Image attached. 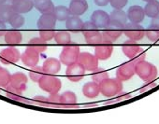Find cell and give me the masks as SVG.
<instances>
[{
  "mask_svg": "<svg viewBox=\"0 0 159 124\" xmlns=\"http://www.w3.org/2000/svg\"><path fill=\"white\" fill-rule=\"evenodd\" d=\"M128 0H110V4L113 9H124Z\"/></svg>",
  "mask_w": 159,
  "mask_h": 124,
  "instance_id": "obj_43",
  "label": "cell"
},
{
  "mask_svg": "<svg viewBox=\"0 0 159 124\" xmlns=\"http://www.w3.org/2000/svg\"><path fill=\"white\" fill-rule=\"evenodd\" d=\"M7 32V26H6V23H3L0 21V36H4Z\"/></svg>",
  "mask_w": 159,
  "mask_h": 124,
  "instance_id": "obj_47",
  "label": "cell"
},
{
  "mask_svg": "<svg viewBox=\"0 0 159 124\" xmlns=\"http://www.w3.org/2000/svg\"><path fill=\"white\" fill-rule=\"evenodd\" d=\"M83 26H84V22L80 18V16L70 15L68 19L66 21V27L67 30L71 32L77 33V32L82 31Z\"/></svg>",
  "mask_w": 159,
  "mask_h": 124,
  "instance_id": "obj_25",
  "label": "cell"
},
{
  "mask_svg": "<svg viewBox=\"0 0 159 124\" xmlns=\"http://www.w3.org/2000/svg\"><path fill=\"white\" fill-rule=\"evenodd\" d=\"M100 93V86L99 83L92 80L85 83L83 87V94L89 99L97 98Z\"/></svg>",
  "mask_w": 159,
  "mask_h": 124,
  "instance_id": "obj_22",
  "label": "cell"
},
{
  "mask_svg": "<svg viewBox=\"0 0 159 124\" xmlns=\"http://www.w3.org/2000/svg\"><path fill=\"white\" fill-rule=\"evenodd\" d=\"M5 94L8 98L16 101V102H20V103H28L30 101H28L27 99H25L23 96V92L19 91L18 89L12 87L11 85H8L6 87V91H5Z\"/></svg>",
  "mask_w": 159,
  "mask_h": 124,
  "instance_id": "obj_26",
  "label": "cell"
},
{
  "mask_svg": "<svg viewBox=\"0 0 159 124\" xmlns=\"http://www.w3.org/2000/svg\"><path fill=\"white\" fill-rule=\"evenodd\" d=\"M38 83L39 88L48 93L59 92V91L62 88L61 80L54 75L44 74Z\"/></svg>",
  "mask_w": 159,
  "mask_h": 124,
  "instance_id": "obj_5",
  "label": "cell"
},
{
  "mask_svg": "<svg viewBox=\"0 0 159 124\" xmlns=\"http://www.w3.org/2000/svg\"><path fill=\"white\" fill-rule=\"evenodd\" d=\"M136 74V64L130 60L129 62L121 65L116 69V78L122 81H127Z\"/></svg>",
  "mask_w": 159,
  "mask_h": 124,
  "instance_id": "obj_10",
  "label": "cell"
},
{
  "mask_svg": "<svg viewBox=\"0 0 159 124\" xmlns=\"http://www.w3.org/2000/svg\"><path fill=\"white\" fill-rule=\"evenodd\" d=\"M82 33L85 38L86 43L89 45L97 46L103 42L102 32L98 30V28L95 25V24L92 21L84 23Z\"/></svg>",
  "mask_w": 159,
  "mask_h": 124,
  "instance_id": "obj_1",
  "label": "cell"
},
{
  "mask_svg": "<svg viewBox=\"0 0 159 124\" xmlns=\"http://www.w3.org/2000/svg\"><path fill=\"white\" fill-rule=\"evenodd\" d=\"M56 18L53 12L42 13L39 18L37 25L39 30H47V29H54L56 24Z\"/></svg>",
  "mask_w": 159,
  "mask_h": 124,
  "instance_id": "obj_14",
  "label": "cell"
},
{
  "mask_svg": "<svg viewBox=\"0 0 159 124\" xmlns=\"http://www.w3.org/2000/svg\"><path fill=\"white\" fill-rule=\"evenodd\" d=\"M7 2V0H0V5H2V4H5Z\"/></svg>",
  "mask_w": 159,
  "mask_h": 124,
  "instance_id": "obj_49",
  "label": "cell"
},
{
  "mask_svg": "<svg viewBox=\"0 0 159 124\" xmlns=\"http://www.w3.org/2000/svg\"><path fill=\"white\" fill-rule=\"evenodd\" d=\"M145 28L139 24L127 23L124 28V35L130 40L139 41L145 36Z\"/></svg>",
  "mask_w": 159,
  "mask_h": 124,
  "instance_id": "obj_7",
  "label": "cell"
},
{
  "mask_svg": "<svg viewBox=\"0 0 159 124\" xmlns=\"http://www.w3.org/2000/svg\"><path fill=\"white\" fill-rule=\"evenodd\" d=\"M157 72L156 66L145 60L136 64V74L145 82L154 80L157 77Z\"/></svg>",
  "mask_w": 159,
  "mask_h": 124,
  "instance_id": "obj_3",
  "label": "cell"
},
{
  "mask_svg": "<svg viewBox=\"0 0 159 124\" xmlns=\"http://www.w3.org/2000/svg\"><path fill=\"white\" fill-rule=\"evenodd\" d=\"M110 17L111 21L117 22L119 24H122L123 25H125L128 21L127 14L125 11H123V9H114L110 14Z\"/></svg>",
  "mask_w": 159,
  "mask_h": 124,
  "instance_id": "obj_32",
  "label": "cell"
},
{
  "mask_svg": "<svg viewBox=\"0 0 159 124\" xmlns=\"http://www.w3.org/2000/svg\"><path fill=\"white\" fill-rule=\"evenodd\" d=\"M152 24V25L156 26V27L159 28V16L154 17V18H152V21H151V24Z\"/></svg>",
  "mask_w": 159,
  "mask_h": 124,
  "instance_id": "obj_48",
  "label": "cell"
},
{
  "mask_svg": "<svg viewBox=\"0 0 159 124\" xmlns=\"http://www.w3.org/2000/svg\"><path fill=\"white\" fill-rule=\"evenodd\" d=\"M91 21L98 29H104L111 23V17L110 14H108L106 11L102 10H97L93 12L91 16Z\"/></svg>",
  "mask_w": 159,
  "mask_h": 124,
  "instance_id": "obj_12",
  "label": "cell"
},
{
  "mask_svg": "<svg viewBox=\"0 0 159 124\" xmlns=\"http://www.w3.org/2000/svg\"><path fill=\"white\" fill-rule=\"evenodd\" d=\"M145 15L149 18H154L159 16V1L152 0V1L147 2L144 7Z\"/></svg>",
  "mask_w": 159,
  "mask_h": 124,
  "instance_id": "obj_30",
  "label": "cell"
},
{
  "mask_svg": "<svg viewBox=\"0 0 159 124\" xmlns=\"http://www.w3.org/2000/svg\"><path fill=\"white\" fill-rule=\"evenodd\" d=\"M68 9L71 15L82 16L86 12L88 9V3L86 0H71Z\"/></svg>",
  "mask_w": 159,
  "mask_h": 124,
  "instance_id": "obj_18",
  "label": "cell"
},
{
  "mask_svg": "<svg viewBox=\"0 0 159 124\" xmlns=\"http://www.w3.org/2000/svg\"><path fill=\"white\" fill-rule=\"evenodd\" d=\"M126 14H127L128 21L130 23H135V24H140L146 16L144 12V9L138 5H134L130 7Z\"/></svg>",
  "mask_w": 159,
  "mask_h": 124,
  "instance_id": "obj_19",
  "label": "cell"
},
{
  "mask_svg": "<svg viewBox=\"0 0 159 124\" xmlns=\"http://www.w3.org/2000/svg\"><path fill=\"white\" fill-rule=\"evenodd\" d=\"M47 41L43 40L40 36L39 37H34L32 39L29 40L28 44H27V48H30L36 51H38L39 53H42L47 49Z\"/></svg>",
  "mask_w": 159,
  "mask_h": 124,
  "instance_id": "obj_28",
  "label": "cell"
},
{
  "mask_svg": "<svg viewBox=\"0 0 159 124\" xmlns=\"http://www.w3.org/2000/svg\"><path fill=\"white\" fill-rule=\"evenodd\" d=\"M44 74L45 73L43 71L42 66H36L29 70V78L34 82H39Z\"/></svg>",
  "mask_w": 159,
  "mask_h": 124,
  "instance_id": "obj_36",
  "label": "cell"
},
{
  "mask_svg": "<svg viewBox=\"0 0 159 124\" xmlns=\"http://www.w3.org/2000/svg\"><path fill=\"white\" fill-rule=\"evenodd\" d=\"M5 42L10 46H16L22 43L23 41V35L17 29L7 30L6 34L4 35Z\"/></svg>",
  "mask_w": 159,
  "mask_h": 124,
  "instance_id": "obj_24",
  "label": "cell"
},
{
  "mask_svg": "<svg viewBox=\"0 0 159 124\" xmlns=\"http://www.w3.org/2000/svg\"><path fill=\"white\" fill-rule=\"evenodd\" d=\"M124 28L125 25H123L122 24L111 21L109 25L102 31L103 42L112 43L116 41L124 34Z\"/></svg>",
  "mask_w": 159,
  "mask_h": 124,
  "instance_id": "obj_6",
  "label": "cell"
},
{
  "mask_svg": "<svg viewBox=\"0 0 159 124\" xmlns=\"http://www.w3.org/2000/svg\"><path fill=\"white\" fill-rule=\"evenodd\" d=\"M50 108H56V109H62L61 106V94H58V92L55 93H50V96L48 97Z\"/></svg>",
  "mask_w": 159,
  "mask_h": 124,
  "instance_id": "obj_39",
  "label": "cell"
},
{
  "mask_svg": "<svg viewBox=\"0 0 159 124\" xmlns=\"http://www.w3.org/2000/svg\"><path fill=\"white\" fill-rule=\"evenodd\" d=\"M131 98V94L128 92H121L120 93H118L116 96H114L112 99H111L110 101H107L106 105H111V104H115V103H120L125 100H128Z\"/></svg>",
  "mask_w": 159,
  "mask_h": 124,
  "instance_id": "obj_41",
  "label": "cell"
},
{
  "mask_svg": "<svg viewBox=\"0 0 159 124\" xmlns=\"http://www.w3.org/2000/svg\"><path fill=\"white\" fill-rule=\"evenodd\" d=\"M98 61L99 60L97 58L95 54L86 51L80 53L78 60V62L85 68V70L88 71H94L98 67Z\"/></svg>",
  "mask_w": 159,
  "mask_h": 124,
  "instance_id": "obj_11",
  "label": "cell"
},
{
  "mask_svg": "<svg viewBox=\"0 0 159 124\" xmlns=\"http://www.w3.org/2000/svg\"><path fill=\"white\" fill-rule=\"evenodd\" d=\"M91 78L94 81L98 82V83H100L101 81H103L104 79H108L109 78V73L104 69V68H99L98 67L97 69H95L93 72H92V75H91Z\"/></svg>",
  "mask_w": 159,
  "mask_h": 124,
  "instance_id": "obj_35",
  "label": "cell"
},
{
  "mask_svg": "<svg viewBox=\"0 0 159 124\" xmlns=\"http://www.w3.org/2000/svg\"><path fill=\"white\" fill-rule=\"evenodd\" d=\"M154 87H156V83H155L153 80H152V81H146L145 84H143V85L140 87L139 92H140V93L146 92H148V91L153 89Z\"/></svg>",
  "mask_w": 159,
  "mask_h": 124,
  "instance_id": "obj_44",
  "label": "cell"
},
{
  "mask_svg": "<svg viewBox=\"0 0 159 124\" xmlns=\"http://www.w3.org/2000/svg\"><path fill=\"white\" fill-rule=\"evenodd\" d=\"M15 13V11L12 8L11 4H2L0 5V21L3 23H9L12 15Z\"/></svg>",
  "mask_w": 159,
  "mask_h": 124,
  "instance_id": "obj_29",
  "label": "cell"
},
{
  "mask_svg": "<svg viewBox=\"0 0 159 124\" xmlns=\"http://www.w3.org/2000/svg\"><path fill=\"white\" fill-rule=\"evenodd\" d=\"M30 102H31L32 105H38V106H41V107L50 108L49 99L47 97H44V96H41V95H37Z\"/></svg>",
  "mask_w": 159,
  "mask_h": 124,
  "instance_id": "obj_40",
  "label": "cell"
},
{
  "mask_svg": "<svg viewBox=\"0 0 159 124\" xmlns=\"http://www.w3.org/2000/svg\"><path fill=\"white\" fill-rule=\"evenodd\" d=\"M54 35H55L54 29L39 30V36L45 41H50L52 38H54Z\"/></svg>",
  "mask_w": 159,
  "mask_h": 124,
  "instance_id": "obj_42",
  "label": "cell"
},
{
  "mask_svg": "<svg viewBox=\"0 0 159 124\" xmlns=\"http://www.w3.org/2000/svg\"><path fill=\"white\" fill-rule=\"evenodd\" d=\"M54 40H55L56 44H58V45L66 46V45L70 44V42H71V35L66 30H59V31L55 32Z\"/></svg>",
  "mask_w": 159,
  "mask_h": 124,
  "instance_id": "obj_31",
  "label": "cell"
},
{
  "mask_svg": "<svg viewBox=\"0 0 159 124\" xmlns=\"http://www.w3.org/2000/svg\"><path fill=\"white\" fill-rule=\"evenodd\" d=\"M10 1H11V2H12V1H13V0H10Z\"/></svg>",
  "mask_w": 159,
  "mask_h": 124,
  "instance_id": "obj_51",
  "label": "cell"
},
{
  "mask_svg": "<svg viewBox=\"0 0 159 124\" xmlns=\"http://www.w3.org/2000/svg\"><path fill=\"white\" fill-rule=\"evenodd\" d=\"M145 57H146V53L144 52V50H142L139 54H137L134 58H132L131 61L133 62L134 64H138V63H139V62L145 60Z\"/></svg>",
  "mask_w": 159,
  "mask_h": 124,
  "instance_id": "obj_45",
  "label": "cell"
},
{
  "mask_svg": "<svg viewBox=\"0 0 159 124\" xmlns=\"http://www.w3.org/2000/svg\"><path fill=\"white\" fill-rule=\"evenodd\" d=\"M25 23V17L21 14V13H17L15 12L12 17L11 18V20L9 21V24L11 25V27H13L14 29H19L21 28Z\"/></svg>",
  "mask_w": 159,
  "mask_h": 124,
  "instance_id": "obj_34",
  "label": "cell"
},
{
  "mask_svg": "<svg viewBox=\"0 0 159 124\" xmlns=\"http://www.w3.org/2000/svg\"><path fill=\"white\" fill-rule=\"evenodd\" d=\"M12 8L17 13H28L34 8L33 0H13L11 2Z\"/></svg>",
  "mask_w": 159,
  "mask_h": 124,
  "instance_id": "obj_23",
  "label": "cell"
},
{
  "mask_svg": "<svg viewBox=\"0 0 159 124\" xmlns=\"http://www.w3.org/2000/svg\"><path fill=\"white\" fill-rule=\"evenodd\" d=\"M53 14L57 21L59 22H65L68 19V17L71 15L69 9L65 6H57L53 10Z\"/></svg>",
  "mask_w": 159,
  "mask_h": 124,
  "instance_id": "obj_33",
  "label": "cell"
},
{
  "mask_svg": "<svg viewBox=\"0 0 159 124\" xmlns=\"http://www.w3.org/2000/svg\"><path fill=\"white\" fill-rule=\"evenodd\" d=\"M85 71V68L79 62H77L75 64L67 66L66 70V76L67 79L71 82H79L84 78Z\"/></svg>",
  "mask_w": 159,
  "mask_h": 124,
  "instance_id": "obj_9",
  "label": "cell"
},
{
  "mask_svg": "<svg viewBox=\"0 0 159 124\" xmlns=\"http://www.w3.org/2000/svg\"><path fill=\"white\" fill-rule=\"evenodd\" d=\"M100 93L106 97H114L123 91V81L118 78H108L99 83Z\"/></svg>",
  "mask_w": 159,
  "mask_h": 124,
  "instance_id": "obj_2",
  "label": "cell"
},
{
  "mask_svg": "<svg viewBox=\"0 0 159 124\" xmlns=\"http://www.w3.org/2000/svg\"><path fill=\"white\" fill-rule=\"evenodd\" d=\"M145 36L147 38L152 42H156L159 40V28L156 26H153L152 24L149 25V27L145 31Z\"/></svg>",
  "mask_w": 159,
  "mask_h": 124,
  "instance_id": "obj_37",
  "label": "cell"
},
{
  "mask_svg": "<svg viewBox=\"0 0 159 124\" xmlns=\"http://www.w3.org/2000/svg\"><path fill=\"white\" fill-rule=\"evenodd\" d=\"M21 55L19 49L11 46L0 51V62L3 65H13L21 59Z\"/></svg>",
  "mask_w": 159,
  "mask_h": 124,
  "instance_id": "obj_8",
  "label": "cell"
},
{
  "mask_svg": "<svg viewBox=\"0 0 159 124\" xmlns=\"http://www.w3.org/2000/svg\"><path fill=\"white\" fill-rule=\"evenodd\" d=\"M21 60L25 66L32 68V67L38 66V64H39V53L30 48H26V49L21 55Z\"/></svg>",
  "mask_w": 159,
  "mask_h": 124,
  "instance_id": "obj_13",
  "label": "cell"
},
{
  "mask_svg": "<svg viewBox=\"0 0 159 124\" xmlns=\"http://www.w3.org/2000/svg\"><path fill=\"white\" fill-rule=\"evenodd\" d=\"M61 61L56 58H47L42 65V68L45 74L56 75L61 69Z\"/></svg>",
  "mask_w": 159,
  "mask_h": 124,
  "instance_id": "obj_17",
  "label": "cell"
},
{
  "mask_svg": "<svg viewBox=\"0 0 159 124\" xmlns=\"http://www.w3.org/2000/svg\"><path fill=\"white\" fill-rule=\"evenodd\" d=\"M113 52V45L112 43L102 42L96 46L95 48V55L98 60L105 61L111 57Z\"/></svg>",
  "mask_w": 159,
  "mask_h": 124,
  "instance_id": "obj_15",
  "label": "cell"
},
{
  "mask_svg": "<svg viewBox=\"0 0 159 124\" xmlns=\"http://www.w3.org/2000/svg\"><path fill=\"white\" fill-rule=\"evenodd\" d=\"M61 106L62 109H76L79 107L77 102V95L71 91L64 92L61 94Z\"/></svg>",
  "mask_w": 159,
  "mask_h": 124,
  "instance_id": "obj_16",
  "label": "cell"
},
{
  "mask_svg": "<svg viewBox=\"0 0 159 124\" xmlns=\"http://www.w3.org/2000/svg\"><path fill=\"white\" fill-rule=\"evenodd\" d=\"M11 75L6 68L0 66V87H7L11 83Z\"/></svg>",
  "mask_w": 159,
  "mask_h": 124,
  "instance_id": "obj_38",
  "label": "cell"
},
{
  "mask_svg": "<svg viewBox=\"0 0 159 124\" xmlns=\"http://www.w3.org/2000/svg\"><path fill=\"white\" fill-rule=\"evenodd\" d=\"M122 50H123L124 54H125L126 57L132 59V58H134L137 54H139L140 51H142L143 49H142L139 44H137L134 40H130V39H129L128 41H125V42L123 44V46H122Z\"/></svg>",
  "mask_w": 159,
  "mask_h": 124,
  "instance_id": "obj_21",
  "label": "cell"
},
{
  "mask_svg": "<svg viewBox=\"0 0 159 124\" xmlns=\"http://www.w3.org/2000/svg\"><path fill=\"white\" fill-rule=\"evenodd\" d=\"M142 1H144V2H150V1H152V0H142Z\"/></svg>",
  "mask_w": 159,
  "mask_h": 124,
  "instance_id": "obj_50",
  "label": "cell"
},
{
  "mask_svg": "<svg viewBox=\"0 0 159 124\" xmlns=\"http://www.w3.org/2000/svg\"><path fill=\"white\" fill-rule=\"evenodd\" d=\"M80 53H81V49H80L79 46L68 44L66 46H64L60 53L59 60L61 61V63L63 65L67 66L77 63L79 60Z\"/></svg>",
  "mask_w": 159,
  "mask_h": 124,
  "instance_id": "obj_4",
  "label": "cell"
},
{
  "mask_svg": "<svg viewBox=\"0 0 159 124\" xmlns=\"http://www.w3.org/2000/svg\"><path fill=\"white\" fill-rule=\"evenodd\" d=\"M27 82H28V79L25 74H24L22 72H16L11 75L10 85L18 89L21 92H24L26 90Z\"/></svg>",
  "mask_w": 159,
  "mask_h": 124,
  "instance_id": "obj_20",
  "label": "cell"
},
{
  "mask_svg": "<svg viewBox=\"0 0 159 124\" xmlns=\"http://www.w3.org/2000/svg\"><path fill=\"white\" fill-rule=\"evenodd\" d=\"M94 2L97 6L105 7L110 4V0H94Z\"/></svg>",
  "mask_w": 159,
  "mask_h": 124,
  "instance_id": "obj_46",
  "label": "cell"
},
{
  "mask_svg": "<svg viewBox=\"0 0 159 124\" xmlns=\"http://www.w3.org/2000/svg\"><path fill=\"white\" fill-rule=\"evenodd\" d=\"M34 8H36L41 14L52 12L54 10V5L52 0H33Z\"/></svg>",
  "mask_w": 159,
  "mask_h": 124,
  "instance_id": "obj_27",
  "label": "cell"
}]
</instances>
